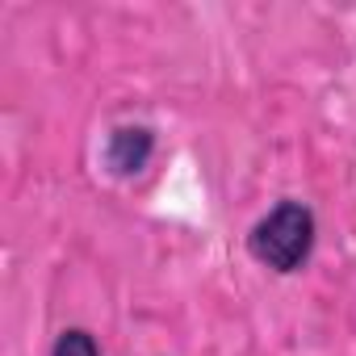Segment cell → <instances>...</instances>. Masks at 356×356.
<instances>
[{
    "instance_id": "obj_1",
    "label": "cell",
    "mask_w": 356,
    "mask_h": 356,
    "mask_svg": "<svg viewBox=\"0 0 356 356\" xmlns=\"http://www.w3.org/2000/svg\"><path fill=\"white\" fill-rule=\"evenodd\" d=\"M243 248L260 268L277 277H293L310 264L318 248V214L298 197H281L277 206H268V214L252 222V231L243 235Z\"/></svg>"
},
{
    "instance_id": "obj_3",
    "label": "cell",
    "mask_w": 356,
    "mask_h": 356,
    "mask_svg": "<svg viewBox=\"0 0 356 356\" xmlns=\"http://www.w3.org/2000/svg\"><path fill=\"white\" fill-rule=\"evenodd\" d=\"M51 356H105V352H101L97 331H88V327H63L55 335V343H51Z\"/></svg>"
},
{
    "instance_id": "obj_2",
    "label": "cell",
    "mask_w": 356,
    "mask_h": 356,
    "mask_svg": "<svg viewBox=\"0 0 356 356\" xmlns=\"http://www.w3.org/2000/svg\"><path fill=\"white\" fill-rule=\"evenodd\" d=\"M101 159H105V168L118 176V181H130V176H138L155 159V130L143 126V122L113 126L105 134V143H101Z\"/></svg>"
}]
</instances>
